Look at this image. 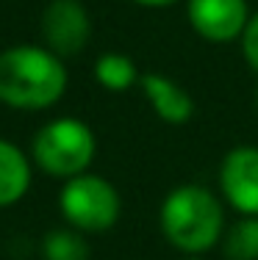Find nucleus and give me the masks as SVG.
<instances>
[{
  "label": "nucleus",
  "mask_w": 258,
  "mask_h": 260,
  "mask_svg": "<svg viewBox=\"0 0 258 260\" xmlns=\"http://www.w3.org/2000/svg\"><path fill=\"white\" fill-rule=\"evenodd\" d=\"M97 152L95 130L78 116H59L36 130L31 141V160L56 180H70L89 172Z\"/></svg>",
  "instance_id": "nucleus-3"
},
{
  "label": "nucleus",
  "mask_w": 258,
  "mask_h": 260,
  "mask_svg": "<svg viewBox=\"0 0 258 260\" xmlns=\"http://www.w3.org/2000/svg\"><path fill=\"white\" fill-rule=\"evenodd\" d=\"M158 224L164 238L183 255H203L225 235V208L211 188L186 183L172 188L161 202Z\"/></svg>",
  "instance_id": "nucleus-2"
},
{
  "label": "nucleus",
  "mask_w": 258,
  "mask_h": 260,
  "mask_svg": "<svg viewBox=\"0 0 258 260\" xmlns=\"http://www.w3.org/2000/svg\"><path fill=\"white\" fill-rule=\"evenodd\" d=\"M95 80L103 86L106 91H114V94H122V91L133 89V86L142 80L136 64H133L131 55L125 53H103L97 55L95 61Z\"/></svg>",
  "instance_id": "nucleus-10"
},
{
  "label": "nucleus",
  "mask_w": 258,
  "mask_h": 260,
  "mask_svg": "<svg viewBox=\"0 0 258 260\" xmlns=\"http://www.w3.org/2000/svg\"><path fill=\"white\" fill-rule=\"evenodd\" d=\"M186 17L194 34L214 45L242 39L250 20L247 0H186Z\"/></svg>",
  "instance_id": "nucleus-7"
},
{
  "label": "nucleus",
  "mask_w": 258,
  "mask_h": 260,
  "mask_svg": "<svg viewBox=\"0 0 258 260\" xmlns=\"http://www.w3.org/2000/svg\"><path fill=\"white\" fill-rule=\"evenodd\" d=\"M242 55H244V61L250 64V70L258 72V11L255 14H250V20H247V25H244L242 30Z\"/></svg>",
  "instance_id": "nucleus-13"
},
{
  "label": "nucleus",
  "mask_w": 258,
  "mask_h": 260,
  "mask_svg": "<svg viewBox=\"0 0 258 260\" xmlns=\"http://www.w3.org/2000/svg\"><path fill=\"white\" fill-rule=\"evenodd\" d=\"M59 210L67 224L78 233H106L120 221L122 197L111 180L83 172L64 180L59 194Z\"/></svg>",
  "instance_id": "nucleus-4"
},
{
  "label": "nucleus",
  "mask_w": 258,
  "mask_h": 260,
  "mask_svg": "<svg viewBox=\"0 0 258 260\" xmlns=\"http://www.w3.org/2000/svg\"><path fill=\"white\" fill-rule=\"evenodd\" d=\"M147 103L153 105L156 116L167 125H186L194 116V100L181 83H175L172 78L161 75V72H147L139 80Z\"/></svg>",
  "instance_id": "nucleus-8"
},
{
  "label": "nucleus",
  "mask_w": 258,
  "mask_h": 260,
  "mask_svg": "<svg viewBox=\"0 0 258 260\" xmlns=\"http://www.w3.org/2000/svg\"><path fill=\"white\" fill-rule=\"evenodd\" d=\"M136 6H145V9H167V6H175L181 0H133Z\"/></svg>",
  "instance_id": "nucleus-14"
},
{
  "label": "nucleus",
  "mask_w": 258,
  "mask_h": 260,
  "mask_svg": "<svg viewBox=\"0 0 258 260\" xmlns=\"http://www.w3.org/2000/svg\"><path fill=\"white\" fill-rule=\"evenodd\" d=\"M92 17L81 0H50L42 11V39L59 58L78 55L89 45Z\"/></svg>",
  "instance_id": "nucleus-5"
},
{
  "label": "nucleus",
  "mask_w": 258,
  "mask_h": 260,
  "mask_svg": "<svg viewBox=\"0 0 258 260\" xmlns=\"http://www.w3.org/2000/svg\"><path fill=\"white\" fill-rule=\"evenodd\" d=\"M64 58L45 45H14L0 50V103L14 111L53 108L67 91Z\"/></svg>",
  "instance_id": "nucleus-1"
},
{
  "label": "nucleus",
  "mask_w": 258,
  "mask_h": 260,
  "mask_svg": "<svg viewBox=\"0 0 258 260\" xmlns=\"http://www.w3.org/2000/svg\"><path fill=\"white\" fill-rule=\"evenodd\" d=\"M219 191L242 216H258V147L239 144L219 164Z\"/></svg>",
  "instance_id": "nucleus-6"
},
{
  "label": "nucleus",
  "mask_w": 258,
  "mask_h": 260,
  "mask_svg": "<svg viewBox=\"0 0 258 260\" xmlns=\"http://www.w3.org/2000/svg\"><path fill=\"white\" fill-rule=\"evenodd\" d=\"M222 252L228 260H258V216H242L225 230Z\"/></svg>",
  "instance_id": "nucleus-12"
},
{
  "label": "nucleus",
  "mask_w": 258,
  "mask_h": 260,
  "mask_svg": "<svg viewBox=\"0 0 258 260\" xmlns=\"http://www.w3.org/2000/svg\"><path fill=\"white\" fill-rule=\"evenodd\" d=\"M42 257L45 260H89L92 249L83 233L75 227H56L42 238Z\"/></svg>",
  "instance_id": "nucleus-11"
},
{
  "label": "nucleus",
  "mask_w": 258,
  "mask_h": 260,
  "mask_svg": "<svg viewBox=\"0 0 258 260\" xmlns=\"http://www.w3.org/2000/svg\"><path fill=\"white\" fill-rule=\"evenodd\" d=\"M31 158L17 144L0 139V208H11L31 188Z\"/></svg>",
  "instance_id": "nucleus-9"
},
{
  "label": "nucleus",
  "mask_w": 258,
  "mask_h": 260,
  "mask_svg": "<svg viewBox=\"0 0 258 260\" xmlns=\"http://www.w3.org/2000/svg\"><path fill=\"white\" fill-rule=\"evenodd\" d=\"M183 260H203V257H200V255H186Z\"/></svg>",
  "instance_id": "nucleus-15"
}]
</instances>
